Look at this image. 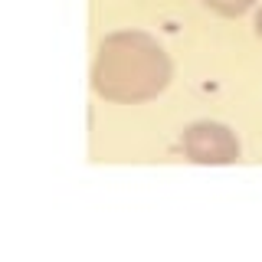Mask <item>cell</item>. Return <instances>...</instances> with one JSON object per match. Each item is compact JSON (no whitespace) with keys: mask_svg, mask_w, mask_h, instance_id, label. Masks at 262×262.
<instances>
[{"mask_svg":"<svg viewBox=\"0 0 262 262\" xmlns=\"http://www.w3.org/2000/svg\"><path fill=\"white\" fill-rule=\"evenodd\" d=\"M170 56L151 33L118 30L98 43L92 62V89L115 105H138L158 98L170 85Z\"/></svg>","mask_w":262,"mask_h":262,"instance_id":"obj_1","label":"cell"},{"mask_svg":"<svg viewBox=\"0 0 262 262\" xmlns=\"http://www.w3.org/2000/svg\"><path fill=\"white\" fill-rule=\"evenodd\" d=\"M180 151L190 164H210V167H220V164H236L243 154L239 138H236L233 128H226L223 121H193V125L184 128L180 135Z\"/></svg>","mask_w":262,"mask_h":262,"instance_id":"obj_2","label":"cell"},{"mask_svg":"<svg viewBox=\"0 0 262 262\" xmlns=\"http://www.w3.org/2000/svg\"><path fill=\"white\" fill-rule=\"evenodd\" d=\"M203 7L220 16H243L256 7V0H203Z\"/></svg>","mask_w":262,"mask_h":262,"instance_id":"obj_3","label":"cell"},{"mask_svg":"<svg viewBox=\"0 0 262 262\" xmlns=\"http://www.w3.org/2000/svg\"><path fill=\"white\" fill-rule=\"evenodd\" d=\"M256 36L262 39V7H259V13H256Z\"/></svg>","mask_w":262,"mask_h":262,"instance_id":"obj_4","label":"cell"}]
</instances>
